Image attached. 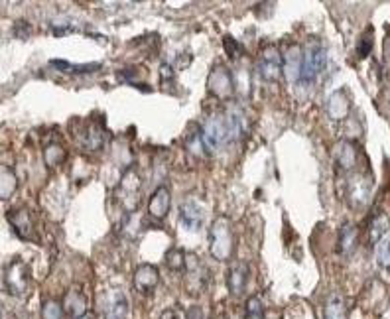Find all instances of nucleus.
<instances>
[{
  "instance_id": "nucleus-1",
  "label": "nucleus",
  "mask_w": 390,
  "mask_h": 319,
  "mask_svg": "<svg viewBox=\"0 0 390 319\" xmlns=\"http://www.w3.org/2000/svg\"><path fill=\"white\" fill-rule=\"evenodd\" d=\"M2 278H4V290L14 298H22L30 292V268L20 256H14L4 266Z\"/></svg>"
},
{
  "instance_id": "nucleus-2",
  "label": "nucleus",
  "mask_w": 390,
  "mask_h": 319,
  "mask_svg": "<svg viewBox=\"0 0 390 319\" xmlns=\"http://www.w3.org/2000/svg\"><path fill=\"white\" fill-rule=\"evenodd\" d=\"M209 248L217 260H227L233 253V233L227 219H217L209 230Z\"/></svg>"
},
{
  "instance_id": "nucleus-3",
  "label": "nucleus",
  "mask_w": 390,
  "mask_h": 319,
  "mask_svg": "<svg viewBox=\"0 0 390 319\" xmlns=\"http://www.w3.org/2000/svg\"><path fill=\"white\" fill-rule=\"evenodd\" d=\"M325 65H327V51H325V48L319 42H313L304 51V64H301L299 81L310 85L312 81H315V77L324 71Z\"/></svg>"
},
{
  "instance_id": "nucleus-4",
  "label": "nucleus",
  "mask_w": 390,
  "mask_h": 319,
  "mask_svg": "<svg viewBox=\"0 0 390 319\" xmlns=\"http://www.w3.org/2000/svg\"><path fill=\"white\" fill-rule=\"evenodd\" d=\"M201 134H203V140L207 144L209 152L219 150L227 142H231V132H229V125H227L225 115L209 116L201 127Z\"/></svg>"
},
{
  "instance_id": "nucleus-5",
  "label": "nucleus",
  "mask_w": 390,
  "mask_h": 319,
  "mask_svg": "<svg viewBox=\"0 0 390 319\" xmlns=\"http://www.w3.org/2000/svg\"><path fill=\"white\" fill-rule=\"evenodd\" d=\"M6 217H8V223H10V229H12V233L18 239H22V241H38L36 223H34V219H32L26 207L10 211Z\"/></svg>"
},
{
  "instance_id": "nucleus-6",
  "label": "nucleus",
  "mask_w": 390,
  "mask_h": 319,
  "mask_svg": "<svg viewBox=\"0 0 390 319\" xmlns=\"http://www.w3.org/2000/svg\"><path fill=\"white\" fill-rule=\"evenodd\" d=\"M101 309H103L104 319H129V298L122 290L104 292L103 300H101Z\"/></svg>"
},
{
  "instance_id": "nucleus-7",
  "label": "nucleus",
  "mask_w": 390,
  "mask_h": 319,
  "mask_svg": "<svg viewBox=\"0 0 390 319\" xmlns=\"http://www.w3.org/2000/svg\"><path fill=\"white\" fill-rule=\"evenodd\" d=\"M259 73L264 81L276 83L280 75L284 73L282 71V53L276 48H268V50L262 51L259 60Z\"/></svg>"
},
{
  "instance_id": "nucleus-8",
  "label": "nucleus",
  "mask_w": 390,
  "mask_h": 319,
  "mask_svg": "<svg viewBox=\"0 0 390 319\" xmlns=\"http://www.w3.org/2000/svg\"><path fill=\"white\" fill-rule=\"evenodd\" d=\"M225 118H227V125H229V132H231V142H239L243 138H247L248 134V118L247 113L243 111L241 104L236 102H231L227 113H225Z\"/></svg>"
},
{
  "instance_id": "nucleus-9",
  "label": "nucleus",
  "mask_w": 390,
  "mask_h": 319,
  "mask_svg": "<svg viewBox=\"0 0 390 319\" xmlns=\"http://www.w3.org/2000/svg\"><path fill=\"white\" fill-rule=\"evenodd\" d=\"M209 91L217 95L219 99L231 97L234 93V75L223 65H217L209 75Z\"/></svg>"
},
{
  "instance_id": "nucleus-10",
  "label": "nucleus",
  "mask_w": 390,
  "mask_h": 319,
  "mask_svg": "<svg viewBox=\"0 0 390 319\" xmlns=\"http://www.w3.org/2000/svg\"><path fill=\"white\" fill-rule=\"evenodd\" d=\"M185 284L192 292H201L205 290L207 284V272L203 262L195 255H185Z\"/></svg>"
},
{
  "instance_id": "nucleus-11",
  "label": "nucleus",
  "mask_w": 390,
  "mask_h": 319,
  "mask_svg": "<svg viewBox=\"0 0 390 319\" xmlns=\"http://www.w3.org/2000/svg\"><path fill=\"white\" fill-rule=\"evenodd\" d=\"M180 221H182V227L185 230H199L203 227V221H205V211L199 201L195 199H185L180 205Z\"/></svg>"
},
{
  "instance_id": "nucleus-12",
  "label": "nucleus",
  "mask_w": 390,
  "mask_h": 319,
  "mask_svg": "<svg viewBox=\"0 0 390 319\" xmlns=\"http://www.w3.org/2000/svg\"><path fill=\"white\" fill-rule=\"evenodd\" d=\"M371 192H373L371 179L359 174V176L349 178V181H347V193H345V195H347V199L351 201V205L361 207V205H364L371 199Z\"/></svg>"
},
{
  "instance_id": "nucleus-13",
  "label": "nucleus",
  "mask_w": 390,
  "mask_h": 319,
  "mask_svg": "<svg viewBox=\"0 0 390 319\" xmlns=\"http://www.w3.org/2000/svg\"><path fill=\"white\" fill-rule=\"evenodd\" d=\"M158 282H160V272L154 264H140L134 270V288L136 292L148 295L156 290Z\"/></svg>"
},
{
  "instance_id": "nucleus-14",
  "label": "nucleus",
  "mask_w": 390,
  "mask_h": 319,
  "mask_svg": "<svg viewBox=\"0 0 390 319\" xmlns=\"http://www.w3.org/2000/svg\"><path fill=\"white\" fill-rule=\"evenodd\" d=\"M247 282H248V264L247 262L236 260V262L231 264V268L227 272V288H229V294L234 295V298L245 294Z\"/></svg>"
},
{
  "instance_id": "nucleus-15",
  "label": "nucleus",
  "mask_w": 390,
  "mask_h": 319,
  "mask_svg": "<svg viewBox=\"0 0 390 319\" xmlns=\"http://www.w3.org/2000/svg\"><path fill=\"white\" fill-rule=\"evenodd\" d=\"M79 142H81V146L83 148H87V150H101V146H103L104 142V130H103V125H97L95 120H87V127L83 128L81 132H79Z\"/></svg>"
},
{
  "instance_id": "nucleus-16",
  "label": "nucleus",
  "mask_w": 390,
  "mask_h": 319,
  "mask_svg": "<svg viewBox=\"0 0 390 319\" xmlns=\"http://www.w3.org/2000/svg\"><path fill=\"white\" fill-rule=\"evenodd\" d=\"M301 64H304V55L299 53V48L292 46L282 53V71L290 83L298 81L301 77Z\"/></svg>"
},
{
  "instance_id": "nucleus-17",
  "label": "nucleus",
  "mask_w": 390,
  "mask_h": 319,
  "mask_svg": "<svg viewBox=\"0 0 390 319\" xmlns=\"http://www.w3.org/2000/svg\"><path fill=\"white\" fill-rule=\"evenodd\" d=\"M64 311L71 319H81L87 316V298L81 290L71 288L64 298Z\"/></svg>"
},
{
  "instance_id": "nucleus-18",
  "label": "nucleus",
  "mask_w": 390,
  "mask_h": 319,
  "mask_svg": "<svg viewBox=\"0 0 390 319\" xmlns=\"http://www.w3.org/2000/svg\"><path fill=\"white\" fill-rule=\"evenodd\" d=\"M359 244V230L353 223H345L341 230H339L337 241V253L343 256H351Z\"/></svg>"
},
{
  "instance_id": "nucleus-19",
  "label": "nucleus",
  "mask_w": 390,
  "mask_h": 319,
  "mask_svg": "<svg viewBox=\"0 0 390 319\" xmlns=\"http://www.w3.org/2000/svg\"><path fill=\"white\" fill-rule=\"evenodd\" d=\"M169 203H171V195L166 185H160L154 195L150 197V203H148V211L154 219H164L168 215Z\"/></svg>"
},
{
  "instance_id": "nucleus-20",
  "label": "nucleus",
  "mask_w": 390,
  "mask_h": 319,
  "mask_svg": "<svg viewBox=\"0 0 390 319\" xmlns=\"http://www.w3.org/2000/svg\"><path fill=\"white\" fill-rule=\"evenodd\" d=\"M335 160H337L339 167H343V172H349V170L357 166L359 152L349 142H341V144H337V148H335Z\"/></svg>"
},
{
  "instance_id": "nucleus-21",
  "label": "nucleus",
  "mask_w": 390,
  "mask_h": 319,
  "mask_svg": "<svg viewBox=\"0 0 390 319\" xmlns=\"http://www.w3.org/2000/svg\"><path fill=\"white\" fill-rule=\"evenodd\" d=\"M349 109H351V102L347 99V95L343 93V91H335L331 97H329V101H327V115L331 116V118H345L347 113H349Z\"/></svg>"
},
{
  "instance_id": "nucleus-22",
  "label": "nucleus",
  "mask_w": 390,
  "mask_h": 319,
  "mask_svg": "<svg viewBox=\"0 0 390 319\" xmlns=\"http://www.w3.org/2000/svg\"><path fill=\"white\" fill-rule=\"evenodd\" d=\"M324 319H347V304L341 294H331L325 302Z\"/></svg>"
},
{
  "instance_id": "nucleus-23",
  "label": "nucleus",
  "mask_w": 390,
  "mask_h": 319,
  "mask_svg": "<svg viewBox=\"0 0 390 319\" xmlns=\"http://www.w3.org/2000/svg\"><path fill=\"white\" fill-rule=\"evenodd\" d=\"M50 65H53L55 69H59V71H65V73H93V71H97L101 64H69V62H65V60H52Z\"/></svg>"
},
{
  "instance_id": "nucleus-24",
  "label": "nucleus",
  "mask_w": 390,
  "mask_h": 319,
  "mask_svg": "<svg viewBox=\"0 0 390 319\" xmlns=\"http://www.w3.org/2000/svg\"><path fill=\"white\" fill-rule=\"evenodd\" d=\"M389 225H390V217L387 213H378L375 215V219L371 221V243H380V239L387 235V230H389Z\"/></svg>"
},
{
  "instance_id": "nucleus-25",
  "label": "nucleus",
  "mask_w": 390,
  "mask_h": 319,
  "mask_svg": "<svg viewBox=\"0 0 390 319\" xmlns=\"http://www.w3.org/2000/svg\"><path fill=\"white\" fill-rule=\"evenodd\" d=\"M44 160H46V164L50 167H55L59 166V164H64L65 160V150L62 144H48L46 148H44Z\"/></svg>"
},
{
  "instance_id": "nucleus-26",
  "label": "nucleus",
  "mask_w": 390,
  "mask_h": 319,
  "mask_svg": "<svg viewBox=\"0 0 390 319\" xmlns=\"http://www.w3.org/2000/svg\"><path fill=\"white\" fill-rule=\"evenodd\" d=\"M142 230V217L138 213H129L124 217V223H122V235L129 237V239H136Z\"/></svg>"
},
{
  "instance_id": "nucleus-27",
  "label": "nucleus",
  "mask_w": 390,
  "mask_h": 319,
  "mask_svg": "<svg viewBox=\"0 0 390 319\" xmlns=\"http://www.w3.org/2000/svg\"><path fill=\"white\" fill-rule=\"evenodd\" d=\"M16 185H18V181H16V176H14L12 170L8 166H2V183H0L2 199L10 197V193L16 192Z\"/></svg>"
},
{
  "instance_id": "nucleus-28",
  "label": "nucleus",
  "mask_w": 390,
  "mask_h": 319,
  "mask_svg": "<svg viewBox=\"0 0 390 319\" xmlns=\"http://www.w3.org/2000/svg\"><path fill=\"white\" fill-rule=\"evenodd\" d=\"M247 319H264V304L259 295L248 298L247 302Z\"/></svg>"
},
{
  "instance_id": "nucleus-29",
  "label": "nucleus",
  "mask_w": 390,
  "mask_h": 319,
  "mask_svg": "<svg viewBox=\"0 0 390 319\" xmlns=\"http://www.w3.org/2000/svg\"><path fill=\"white\" fill-rule=\"evenodd\" d=\"M377 258H378V264L387 270V272H390V237H387L384 241L378 243Z\"/></svg>"
},
{
  "instance_id": "nucleus-30",
  "label": "nucleus",
  "mask_w": 390,
  "mask_h": 319,
  "mask_svg": "<svg viewBox=\"0 0 390 319\" xmlns=\"http://www.w3.org/2000/svg\"><path fill=\"white\" fill-rule=\"evenodd\" d=\"M64 318V306H59L57 302H46L41 306V319H62Z\"/></svg>"
},
{
  "instance_id": "nucleus-31",
  "label": "nucleus",
  "mask_w": 390,
  "mask_h": 319,
  "mask_svg": "<svg viewBox=\"0 0 390 319\" xmlns=\"http://www.w3.org/2000/svg\"><path fill=\"white\" fill-rule=\"evenodd\" d=\"M166 264H168L171 270H176V272L183 270L185 268V253L178 250V248L169 250L168 255H166Z\"/></svg>"
},
{
  "instance_id": "nucleus-32",
  "label": "nucleus",
  "mask_w": 390,
  "mask_h": 319,
  "mask_svg": "<svg viewBox=\"0 0 390 319\" xmlns=\"http://www.w3.org/2000/svg\"><path fill=\"white\" fill-rule=\"evenodd\" d=\"M371 51H373V28H369V30L364 32L363 38L359 39V46H357L359 57H366Z\"/></svg>"
},
{
  "instance_id": "nucleus-33",
  "label": "nucleus",
  "mask_w": 390,
  "mask_h": 319,
  "mask_svg": "<svg viewBox=\"0 0 390 319\" xmlns=\"http://www.w3.org/2000/svg\"><path fill=\"white\" fill-rule=\"evenodd\" d=\"M223 42H225V50L229 53V57L236 60V57L241 55V46H239V42H236V39H231L229 36L223 39Z\"/></svg>"
},
{
  "instance_id": "nucleus-34",
  "label": "nucleus",
  "mask_w": 390,
  "mask_h": 319,
  "mask_svg": "<svg viewBox=\"0 0 390 319\" xmlns=\"http://www.w3.org/2000/svg\"><path fill=\"white\" fill-rule=\"evenodd\" d=\"M187 319H205V318H203V311H201L199 307H192V309L187 311Z\"/></svg>"
},
{
  "instance_id": "nucleus-35",
  "label": "nucleus",
  "mask_w": 390,
  "mask_h": 319,
  "mask_svg": "<svg viewBox=\"0 0 390 319\" xmlns=\"http://www.w3.org/2000/svg\"><path fill=\"white\" fill-rule=\"evenodd\" d=\"M162 319H180V318H178V313H176V311L168 309V311H164V313H162Z\"/></svg>"
},
{
  "instance_id": "nucleus-36",
  "label": "nucleus",
  "mask_w": 390,
  "mask_h": 319,
  "mask_svg": "<svg viewBox=\"0 0 390 319\" xmlns=\"http://www.w3.org/2000/svg\"><path fill=\"white\" fill-rule=\"evenodd\" d=\"M81 319H89V318H87V316H85V318H81Z\"/></svg>"
}]
</instances>
